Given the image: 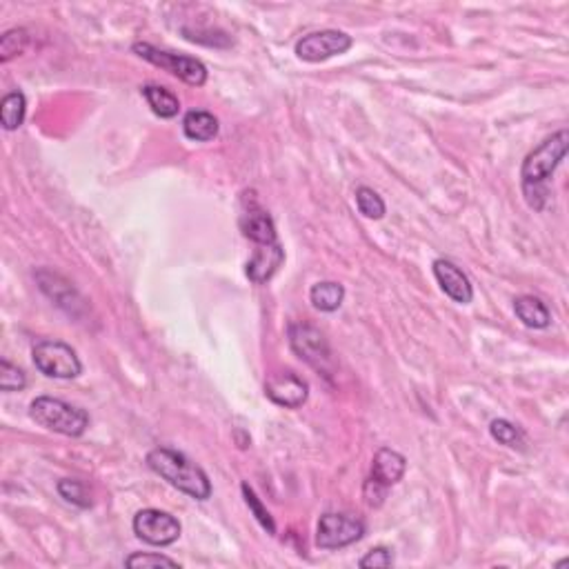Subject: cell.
Wrapping results in <instances>:
<instances>
[{
	"label": "cell",
	"instance_id": "cell-7",
	"mask_svg": "<svg viewBox=\"0 0 569 569\" xmlns=\"http://www.w3.org/2000/svg\"><path fill=\"white\" fill-rule=\"evenodd\" d=\"M365 536V523L352 514H325L316 527V545L321 549H341Z\"/></svg>",
	"mask_w": 569,
	"mask_h": 569
},
{
	"label": "cell",
	"instance_id": "cell-25",
	"mask_svg": "<svg viewBox=\"0 0 569 569\" xmlns=\"http://www.w3.org/2000/svg\"><path fill=\"white\" fill-rule=\"evenodd\" d=\"M243 497H245V503H247L249 509H252V512H254V516H256V521L261 523L269 534H276V525H274L272 514H269L267 509L263 507V503H261V500H258L256 494H254V489L249 487L247 483H243Z\"/></svg>",
	"mask_w": 569,
	"mask_h": 569
},
{
	"label": "cell",
	"instance_id": "cell-20",
	"mask_svg": "<svg viewBox=\"0 0 569 569\" xmlns=\"http://www.w3.org/2000/svg\"><path fill=\"white\" fill-rule=\"evenodd\" d=\"M489 434H492L494 440H498L500 445H505V448H509V449H521L523 451L525 445H527L521 427H516L505 419L494 420V423L489 425Z\"/></svg>",
	"mask_w": 569,
	"mask_h": 569
},
{
	"label": "cell",
	"instance_id": "cell-6",
	"mask_svg": "<svg viewBox=\"0 0 569 569\" xmlns=\"http://www.w3.org/2000/svg\"><path fill=\"white\" fill-rule=\"evenodd\" d=\"M34 365L49 379H76L81 376V358L63 341H38L32 350Z\"/></svg>",
	"mask_w": 569,
	"mask_h": 569
},
{
	"label": "cell",
	"instance_id": "cell-1",
	"mask_svg": "<svg viewBox=\"0 0 569 569\" xmlns=\"http://www.w3.org/2000/svg\"><path fill=\"white\" fill-rule=\"evenodd\" d=\"M569 147L567 130H561L558 134L549 136L543 140L527 159L523 160L521 178H523V194L529 207L543 209L547 203V180L556 171V167L563 163Z\"/></svg>",
	"mask_w": 569,
	"mask_h": 569
},
{
	"label": "cell",
	"instance_id": "cell-3",
	"mask_svg": "<svg viewBox=\"0 0 569 569\" xmlns=\"http://www.w3.org/2000/svg\"><path fill=\"white\" fill-rule=\"evenodd\" d=\"M29 416L45 429L72 436V439L82 436L90 427V416L85 410L73 407L61 399H52V396H38L29 407Z\"/></svg>",
	"mask_w": 569,
	"mask_h": 569
},
{
	"label": "cell",
	"instance_id": "cell-2",
	"mask_svg": "<svg viewBox=\"0 0 569 569\" xmlns=\"http://www.w3.org/2000/svg\"><path fill=\"white\" fill-rule=\"evenodd\" d=\"M147 465H149L151 472L159 474L160 478H165L171 487L188 494L191 498L207 500L212 497L209 476L205 474L198 465L191 463L188 456L180 454V451L167 448L151 449L149 454H147Z\"/></svg>",
	"mask_w": 569,
	"mask_h": 569
},
{
	"label": "cell",
	"instance_id": "cell-21",
	"mask_svg": "<svg viewBox=\"0 0 569 569\" xmlns=\"http://www.w3.org/2000/svg\"><path fill=\"white\" fill-rule=\"evenodd\" d=\"M56 489H58V494H61V497L67 500V503L76 505V507H81V509L92 507V494L82 480L65 478V480H61V483H58Z\"/></svg>",
	"mask_w": 569,
	"mask_h": 569
},
{
	"label": "cell",
	"instance_id": "cell-14",
	"mask_svg": "<svg viewBox=\"0 0 569 569\" xmlns=\"http://www.w3.org/2000/svg\"><path fill=\"white\" fill-rule=\"evenodd\" d=\"M407 460L403 454H399L391 448H381L376 451L374 460H371V480L381 483L382 487H391V485L399 483L405 476Z\"/></svg>",
	"mask_w": 569,
	"mask_h": 569
},
{
	"label": "cell",
	"instance_id": "cell-15",
	"mask_svg": "<svg viewBox=\"0 0 569 569\" xmlns=\"http://www.w3.org/2000/svg\"><path fill=\"white\" fill-rule=\"evenodd\" d=\"M514 312L521 318L525 327H532V330H545L552 323V313L545 303L536 296H518L514 301Z\"/></svg>",
	"mask_w": 569,
	"mask_h": 569
},
{
	"label": "cell",
	"instance_id": "cell-12",
	"mask_svg": "<svg viewBox=\"0 0 569 569\" xmlns=\"http://www.w3.org/2000/svg\"><path fill=\"white\" fill-rule=\"evenodd\" d=\"M240 229L243 236L254 245H274L278 243L274 220L258 203H249V207L240 214Z\"/></svg>",
	"mask_w": 569,
	"mask_h": 569
},
{
	"label": "cell",
	"instance_id": "cell-8",
	"mask_svg": "<svg viewBox=\"0 0 569 569\" xmlns=\"http://www.w3.org/2000/svg\"><path fill=\"white\" fill-rule=\"evenodd\" d=\"M352 45L354 41L350 34L338 32V29H323V32L307 34L296 43V56L305 63H323L350 52Z\"/></svg>",
	"mask_w": 569,
	"mask_h": 569
},
{
	"label": "cell",
	"instance_id": "cell-4",
	"mask_svg": "<svg viewBox=\"0 0 569 569\" xmlns=\"http://www.w3.org/2000/svg\"><path fill=\"white\" fill-rule=\"evenodd\" d=\"M131 52L136 56L145 58L151 65L160 67V70L169 72L171 76L180 78L183 82H188L191 87H200L207 82V67L198 61V58L191 56H180V53H171V52H160V49L151 47L149 43H136L131 47Z\"/></svg>",
	"mask_w": 569,
	"mask_h": 569
},
{
	"label": "cell",
	"instance_id": "cell-27",
	"mask_svg": "<svg viewBox=\"0 0 569 569\" xmlns=\"http://www.w3.org/2000/svg\"><path fill=\"white\" fill-rule=\"evenodd\" d=\"M391 563H394V556H391V552L387 547H374L371 552H367L365 556L361 558V565L362 569H371V567H391Z\"/></svg>",
	"mask_w": 569,
	"mask_h": 569
},
{
	"label": "cell",
	"instance_id": "cell-13",
	"mask_svg": "<svg viewBox=\"0 0 569 569\" xmlns=\"http://www.w3.org/2000/svg\"><path fill=\"white\" fill-rule=\"evenodd\" d=\"M284 263V249L281 247V243L274 245H256V252L249 258L247 263V278L252 283L263 284L267 283L274 274L281 269V265Z\"/></svg>",
	"mask_w": 569,
	"mask_h": 569
},
{
	"label": "cell",
	"instance_id": "cell-11",
	"mask_svg": "<svg viewBox=\"0 0 569 569\" xmlns=\"http://www.w3.org/2000/svg\"><path fill=\"white\" fill-rule=\"evenodd\" d=\"M431 267H434V276H436V281H439L440 289L448 294L451 301L460 303V305L472 303L474 287L463 269L456 267V265L448 261V258H439V261H434Z\"/></svg>",
	"mask_w": 569,
	"mask_h": 569
},
{
	"label": "cell",
	"instance_id": "cell-19",
	"mask_svg": "<svg viewBox=\"0 0 569 569\" xmlns=\"http://www.w3.org/2000/svg\"><path fill=\"white\" fill-rule=\"evenodd\" d=\"M24 111H27V101H24L23 92H12L3 98L0 102V122L7 131L18 130L24 121Z\"/></svg>",
	"mask_w": 569,
	"mask_h": 569
},
{
	"label": "cell",
	"instance_id": "cell-9",
	"mask_svg": "<svg viewBox=\"0 0 569 569\" xmlns=\"http://www.w3.org/2000/svg\"><path fill=\"white\" fill-rule=\"evenodd\" d=\"M134 534L147 545L167 547L180 538V523L160 509H142L134 516Z\"/></svg>",
	"mask_w": 569,
	"mask_h": 569
},
{
	"label": "cell",
	"instance_id": "cell-17",
	"mask_svg": "<svg viewBox=\"0 0 569 569\" xmlns=\"http://www.w3.org/2000/svg\"><path fill=\"white\" fill-rule=\"evenodd\" d=\"M142 96H145L151 111L156 116H160V119H174V116H178L180 101L169 90H165V87L145 85L142 87Z\"/></svg>",
	"mask_w": 569,
	"mask_h": 569
},
{
	"label": "cell",
	"instance_id": "cell-22",
	"mask_svg": "<svg viewBox=\"0 0 569 569\" xmlns=\"http://www.w3.org/2000/svg\"><path fill=\"white\" fill-rule=\"evenodd\" d=\"M356 205H358V212L365 216V218L381 220L382 216H385V200H382L381 196L370 188L356 189Z\"/></svg>",
	"mask_w": 569,
	"mask_h": 569
},
{
	"label": "cell",
	"instance_id": "cell-5",
	"mask_svg": "<svg viewBox=\"0 0 569 569\" xmlns=\"http://www.w3.org/2000/svg\"><path fill=\"white\" fill-rule=\"evenodd\" d=\"M289 345H292L294 354L301 358L303 362H307L309 367H313L321 374L332 376V350L321 330H316L309 323H296V325L289 327Z\"/></svg>",
	"mask_w": 569,
	"mask_h": 569
},
{
	"label": "cell",
	"instance_id": "cell-24",
	"mask_svg": "<svg viewBox=\"0 0 569 569\" xmlns=\"http://www.w3.org/2000/svg\"><path fill=\"white\" fill-rule=\"evenodd\" d=\"M27 385V376L21 367L12 365L7 358L0 361V390L3 391H21Z\"/></svg>",
	"mask_w": 569,
	"mask_h": 569
},
{
	"label": "cell",
	"instance_id": "cell-28",
	"mask_svg": "<svg viewBox=\"0 0 569 569\" xmlns=\"http://www.w3.org/2000/svg\"><path fill=\"white\" fill-rule=\"evenodd\" d=\"M387 494V487H382L381 483H376V480H367L365 483V498L367 503L371 505V507H379V505H382V498H385Z\"/></svg>",
	"mask_w": 569,
	"mask_h": 569
},
{
	"label": "cell",
	"instance_id": "cell-10",
	"mask_svg": "<svg viewBox=\"0 0 569 569\" xmlns=\"http://www.w3.org/2000/svg\"><path fill=\"white\" fill-rule=\"evenodd\" d=\"M265 394L272 403L287 407V410H296L307 400L309 385L294 371H276L265 382Z\"/></svg>",
	"mask_w": 569,
	"mask_h": 569
},
{
	"label": "cell",
	"instance_id": "cell-26",
	"mask_svg": "<svg viewBox=\"0 0 569 569\" xmlns=\"http://www.w3.org/2000/svg\"><path fill=\"white\" fill-rule=\"evenodd\" d=\"M127 567H180L178 561L163 556V554H131L125 561Z\"/></svg>",
	"mask_w": 569,
	"mask_h": 569
},
{
	"label": "cell",
	"instance_id": "cell-23",
	"mask_svg": "<svg viewBox=\"0 0 569 569\" xmlns=\"http://www.w3.org/2000/svg\"><path fill=\"white\" fill-rule=\"evenodd\" d=\"M27 43L29 36L24 29H9V32H5L3 38H0V61L9 63L12 58L21 56Z\"/></svg>",
	"mask_w": 569,
	"mask_h": 569
},
{
	"label": "cell",
	"instance_id": "cell-16",
	"mask_svg": "<svg viewBox=\"0 0 569 569\" xmlns=\"http://www.w3.org/2000/svg\"><path fill=\"white\" fill-rule=\"evenodd\" d=\"M183 131L189 140L209 142L218 136V121L209 111L191 110L183 119Z\"/></svg>",
	"mask_w": 569,
	"mask_h": 569
},
{
	"label": "cell",
	"instance_id": "cell-18",
	"mask_svg": "<svg viewBox=\"0 0 569 569\" xmlns=\"http://www.w3.org/2000/svg\"><path fill=\"white\" fill-rule=\"evenodd\" d=\"M309 301L316 309L321 312H336L338 307L345 301V287L341 283L325 281V283H316L309 292Z\"/></svg>",
	"mask_w": 569,
	"mask_h": 569
}]
</instances>
